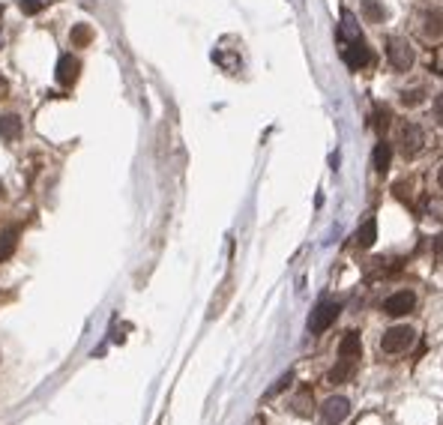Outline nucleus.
I'll list each match as a JSON object with an SVG mask.
<instances>
[{"instance_id": "nucleus-1", "label": "nucleus", "mask_w": 443, "mask_h": 425, "mask_svg": "<svg viewBox=\"0 0 443 425\" xmlns=\"http://www.w3.org/2000/svg\"><path fill=\"white\" fill-rule=\"evenodd\" d=\"M387 57H389V63L396 72H407L410 66H414V45L407 42V39H401V36H389L387 39Z\"/></svg>"}, {"instance_id": "nucleus-2", "label": "nucleus", "mask_w": 443, "mask_h": 425, "mask_svg": "<svg viewBox=\"0 0 443 425\" xmlns=\"http://www.w3.org/2000/svg\"><path fill=\"white\" fill-rule=\"evenodd\" d=\"M339 311L341 306L339 302H332V300H320L315 309H311V318H309V332H324L327 327H332V320L339 318Z\"/></svg>"}, {"instance_id": "nucleus-3", "label": "nucleus", "mask_w": 443, "mask_h": 425, "mask_svg": "<svg viewBox=\"0 0 443 425\" xmlns=\"http://www.w3.org/2000/svg\"><path fill=\"white\" fill-rule=\"evenodd\" d=\"M422 147H426V132H422V126L417 123H405L398 132V150L405 153L407 159H414L422 153Z\"/></svg>"}, {"instance_id": "nucleus-4", "label": "nucleus", "mask_w": 443, "mask_h": 425, "mask_svg": "<svg viewBox=\"0 0 443 425\" xmlns=\"http://www.w3.org/2000/svg\"><path fill=\"white\" fill-rule=\"evenodd\" d=\"M414 339H417V332L410 327H389L384 332V339H380V348H384L387 353H401V350H407L410 345H414Z\"/></svg>"}, {"instance_id": "nucleus-5", "label": "nucleus", "mask_w": 443, "mask_h": 425, "mask_svg": "<svg viewBox=\"0 0 443 425\" xmlns=\"http://www.w3.org/2000/svg\"><path fill=\"white\" fill-rule=\"evenodd\" d=\"M350 413V401L345 396H332L324 401V408H320V422L324 425H339L341 419H348Z\"/></svg>"}, {"instance_id": "nucleus-6", "label": "nucleus", "mask_w": 443, "mask_h": 425, "mask_svg": "<svg viewBox=\"0 0 443 425\" xmlns=\"http://www.w3.org/2000/svg\"><path fill=\"white\" fill-rule=\"evenodd\" d=\"M417 309V293L414 291H398L384 302V311L392 318H401V315H410Z\"/></svg>"}, {"instance_id": "nucleus-7", "label": "nucleus", "mask_w": 443, "mask_h": 425, "mask_svg": "<svg viewBox=\"0 0 443 425\" xmlns=\"http://www.w3.org/2000/svg\"><path fill=\"white\" fill-rule=\"evenodd\" d=\"M419 30L428 42L443 39V13L440 9H426V13H422V22H419Z\"/></svg>"}, {"instance_id": "nucleus-8", "label": "nucleus", "mask_w": 443, "mask_h": 425, "mask_svg": "<svg viewBox=\"0 0 443 425\" xmlns=\"http://www.w3.org/2000/svg\"><path fill=\"white\" fill-rule=\"evenodd\" d=\"M371 60H375V57H371V52L359 42V39H354V42L345 48V63H348L350 69H362V66H368Z\"/></svg>"}, {"instance_id": "nucleus-9", "label": "nucleus", "mask_w": 443, "mask_h": 425, "mask_svg": "<svg viewBox=\"0 0 443 425\" xmlns=\"http://www.w3.org/2000/svg\"><path fill=\"white\" fill-rule=\"evenodd\" d=\"M78 69H81V63L72 57V54H63L57 60V81L60 84H75V78H78Z\"/></svg>"}, {"instance_id": "nucleus-10", "label": "nucleus", "mask_w": 443, "mask_h": 425, "mask_svg": "<svg viewBox=\"0 0 443 425\" xmlns=\"http://www.w3.org/2000/svg\"><path fill=\"white\" fill-rule=\"evenodd\" d=\"M0 138H3L6 144H15V141L22 138V117H18V114H3V117H0Z\"/></svg>"}, {"instance_id": "nucleus-11", "label": "nucleus", "mask_w": 443, "mask_h": 425, "mask_svg": "<svg viewBox=\"0 0 443 425\" xmlns=\"http://www.w3.org/2000/svg\"><path fill=\"white\" fill-rule=\"evenodd\" d=\"M339 357H341V360H350V362H357V360H359V332H357V330H350L348 336L341 339Z\"/></svg>"}, {"instance_id": "nucleus-12", "label": "nucleus", "mask_w": 443, "mask_h": 425, "mask_svg": "<svg viewBox=\"0 0 443 425\" xmlns=\"http://www.w3.org/2000/svg\"><path fill=\"white\" fill-rule=\"evenodd\" d=\"M362 15H366L368 22L380 24V22H387V6L380 3V0H362Z\"/></svg>"}, {"instance_id": "nucleus-13", "label": "nucleus", "mask_w": 443, "mask_h": 425, "mask_svg": "<svg viewBox=\"0 0 443 425\" xmlns=\"http://www.w3.org/2000/svg\"><path fill=\"white\" fill-rule=\"evenodd\" d=\"M18 246V228H9L0 234V261H9L13 258V252Z\"/></svg>"}, {"instance_id": "nucleus-14", "label": "nucleus", "mask_w": 443, "mask_h": 425, "mask_svg": "<svg viewBox=\"0 0 443 425\" xmlns=\"http://www.w3.org/2000/svg\"><path fill=\"white\" fill-rule=\"evenodd\" d=\"M389 162H392V147L387 144V141H378V147H375V168H378V174H387Z\"/></svg>"}, {"instance_id": "nucleus-15", "label": "nucleus", "mask_w": 443, "mask_h": 425, "mask_svg": "<svg viewBox=\"0 0 443 425\" xmlns=\"http://www.w3.org/2000/svg\"><path fill=\"white\" fill-rule=\"evenodd\" d=\"M354 369H357V362H350V360H341V357H339V366L329 371V383H345L350 374H354Z\"/></svg>"}, {"instance_id": "nucleus-16", "label": "nucleus", "mask_w": 443, "mask_h": 425, "mask_svg": "<svg viewBox=\"0 0 443 425\" xmlns=\"http://www.w3.org/2000/svg\"><path fill=\"white\" fill-rule=\"evenodd\" d=\"M69 39H72V45L84 48V45L93 42V30H90L87 24H75V27H72V33H69Z\"/></svg>"}, {"instance_id": "nucleus-17", "label": "nucleus", "mask_w": 443, "mask_h": 425, "mask_svg": "<svg viewBox=\"0 0 443 425\" xmlns=\"http://www.w3.org/2000/svg\"><path fill=\"white\" fill-rule=\"evenodd\" d=\"M422 99H426V87H407L405 93H401V105L417 108V105H422Z\"/></svg>"}, {"instance_id": "nucleus-18", "label": "nucleus", "mask_w": 443, "mask_h": 425, "mask_svg": "<svg viewBox=\"0 0 443 425\" xmlns=\"http://www.w3.org/2000/svg\"><path fill=\"white\" fill-rule=\"evenodd\" d=\"M375 234H378L375 222H366V225L359 228V234H357V246H359V249H368L371 242H375Z\"/></svg>"}, {"instance_id": "nucleus-19", "label": "nucleus", "mask_w": 443, "mask_h": 425, "mask_svg": "<svg viewBox=\"0 0 443 425\" xmlns=\"http://www.w3.org/2000/svg\"><path fill=\"white\" fill-rule=\"evenodd\" d=\"M45 3L42 0H22V13H27V15H33V13H39Z\"/></svg>"}, {"instance_id": "nucleus-20", "label": "nucleus", "mask_w": 443, "mask_h": 425, "mask_svg": "<svg viewBox=\"0 0 443 425\" xmlns=\"http://www.w3.org/2000/svg\"><path fill=\"white\" fill-rule=\"evenodd\" d=\"M375 123H378L380 132H384V129L389 126V114H387V108H380V111H378V120H375Z\"/></svg>"}, {"instance_id": "nucleus-21", "label": "nucleus", "mask_w": 443, "mask_h": 425, "mask_svg": "<svg viewBox=\"0 0 443 425\" xmlns=\"http://www.w3.org/2000/svg\"><path fill=\"white\" fill-rule=\"evenodd\" d=\"M288 383H290V374H285V378H281V380L276 383V387H273V389H270V392H267V396H276V392H281V389H285V387H288Z\"/></svg>"}, {"instance_id": "nucleus-22", "label": "nucleus", "mask_w": 443, "mask_h": 425, "mask_svg": "<svg viewBox=\"0 0 443 425\" xmlns=\"http://www.w3.org/2000/svg\"><path fill=\"white\" fill-rule=\"evenodd\" d=\"M435 120H437V123L443 126V93L437 96V102H435Z\"/></svg>"}, {"instance_id": "nucleus-23", "label": "nucleus", "mask_w": 443, "mask_h": 425, "mask_svg": "<svg viewBox=\"0 0 443 425\" xmlns=\"http://www.w3.org/2000/svg\"><path fill=\"white\" fill-rule=\"evenodd\" d=\"M435 255H437V261H443V234H437V240H435Z\"/></svg>"}, {"instance_id": "nucleus-24", "label": "nucleus", "mask_w": 443, "mask_h": 425, "mask_svg": "<svg viewBox=\"0 0 443 425\" xmlns=\"http://www.w3.org/2000/svg\"><path fill=\"white\" fill-rule=\"evenodd\" d=\"M431 210H435V216H443V204H440V201H431Z\"/></svg>"}, {"instance_id": "nucleus-25", "label": "nucleus", "mask_w": 443, "mask_h": 425, "mask_svg": "<svg viewBox=\"0 0 443 425\" xmlns=\"http://www.w3.org/2000/svg\"><path fill=\"white\" fill-rule=\"evenodd\" d=\"M0 96H6V81L0 78Z\"/></svg>"}, {"instance_id": "nucleus-26", "label": "nucleus", "mask_w": 443, "mask_h": 425, "mask_svg": "<svg viewBox=\"0 0 443 425\" xmlns=\"http://www.w3.org/2000/svg\"><path fill=\"white\" fill-rule=\"evenodd\" d=\"M437 183H440V189H443V165H440V171H437Z\"/></svg>"}, {"instance_id": "nucleus-27", "label": "nucleus", "mask_w": 443, "mask_h": 425, "mask_svg": "<svg viewBox=\"0 0 443 425\" xmlns=\"http://www.w3.org/2000/svg\"><path fill=\"white\" fill-rule=\"evenodd\" d=\"M0 198H3V183H0Z\"/></svg>"}, {"instance_id": "nucleus-28", "label": "nucleus", "mask_w": 443, "mask_h": 425, "mask_svg": "<svg viewBox=\"0 0 443 425\" xmlns=\"http://www.w3.org/2000/svg\"><path fill=\"white\" fill-rule=\"evenodd\" d=\"M0 48H3V33H0Z\"/></svg>"}, {"instance_id": "nucleus-29", "label": "nucleus", "mask_w": 443, "mask_h": 425, "mask_svg": "<svg viewBox=\"0 0 443 425\" xmlns=\"http://www.w3.org/2000/svg\"><path fill=\"white\" fill-rule=\"evenodd\" d=\"M0 15H3V6H0Z\"/></svg>"}]
</instances>
